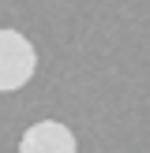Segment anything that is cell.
Wrapping results in <instances>:
<instances>
[{
	"instance_id": "cell-2",
	"label": "cell",
	"mask_w": 150,
	"mask_h": 153,
	"mask_svg": "<svg viewBox=\"0 0 150 153\" xmlns=\"http://www.w3.org/2000/svg\"><path fill=\"white\" fill-rule=\"evenodd\" d=\"M19 153H79V142L60 120H38L19 134Z\"/></svg>"
},
{
	"instance_id": "cell-1",
	"label": "cell",
	"mask_w": 150,
	"mask_h": 153,
	"mask_svg": "<svg viewBox=\"0 0 150 153\" xmlns=\"http://www.w3.org/2000/svg\"><path fill=\"white\" fill-rule=\"evenodd\" d=\"M38 71V52L26 34L19 30H0V94L22 90Z\"/></svg>"
}]
</instances>
